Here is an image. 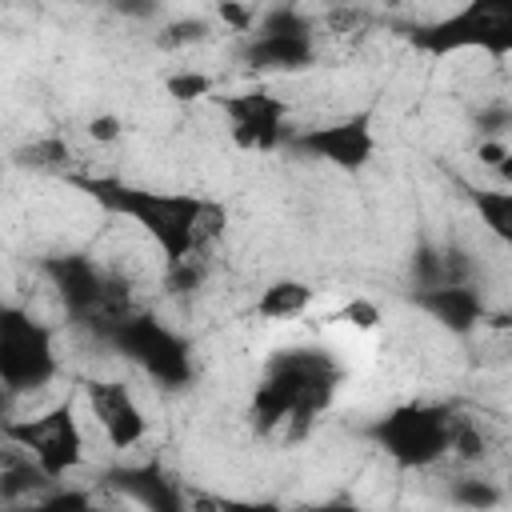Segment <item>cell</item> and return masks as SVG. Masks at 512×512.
I'll list each match as a JSON object with an SVG mask.
<instances>
[{
  "mask_svg": "<svg viewBox=\"0 0 512 512\" xmlns=\"http://www.w3.org/2000/svg\"><path fill=\"white\" fill-rule=\"evenodd\" d=\"M208 88H212V80L200 76V72H184V76H172V80H168V92H172L176 100H196V96H204Z\"/></svg>",
  "mask_w": 512,
  "mask_h": 512,
  "instance_id": "52a82bcc",
  "label": "cell"
},
{
  "mask_svg": "<svg viewBox=\"0 0 512 512\" xmlns=\"http://www.w3.org/2000/svg\"><path fill=\"white\" fill-rule=\"evenodd\" d=\"M88 404H92V416L104 428L112 448H132L144 436V416H140V408L124 384H116V380L88 384Z\"/></svg>",
  "mask_w": 512,
  "mask_h": 512,
  "instance_id": "277c9868",
  "label": "cell"
},
{
  "mask_svg": "<svg viewBox=\"0 0 512 512\" xmlns=\"http://www.w3.org/2000/svg\"><path fill=\"white\" fill-rule=\"evenodd\" d=\"M120 132H124V124H120V116H112V112H100V116L88 120V136H92L96 144H112Z\"/></svg>",
  "mask_w": 512,
  "mask_h": 512,
  "instance_id": "ba28073f",
  "label": "cell"
},
{
  "mask_svg": "<svg viewBox=\"0 0 512 512\" xmlns=\"http://www.w3.org/2000/svg\"><path fill=\"white\" fill-rule=\"evenodd\" d=\"M308 144H312L316 152H324L328 160H336V164H352V168H356V164L368 156L372 136H368L364 124H340V128H324V132H316Z\"/></svg>",
  "mask_w": 512,
  "mask_h": 512,
  "instance_id": "5b68a950",
  "label": "cell"
},
{
  "mask_svg": "<svg viewBox=\"0 0 512 512\" xmlns=\"http://www.w3.org/2000/svg\"><path fill=\"white\" fill-rule=\"evenodd\" d=\"M308 304H312V288L300 284V280H276V284H268V288L256 296V312L268 316V320L300 316Z\"/></svg>",
  "mask_w": 512,
  "mask_h": 512,
  "instance_id": "8992f818",
  "label": "cell"
},
{
  "mask_svg": "<svg viewBox=\"0 0 512 512\" xmlns=\"http://www.w3.org/2000/svg\"><path fill=\"white\" fill-rule=\"evenodd\" d=\"M452 436V416L444 412H424V408H404L380 424V440L388 452L404 464H428L440 452H448Z\"/></svg>",
  "mask_w": 512,
  "mask_h": 512,
  "instance_id": "7a4b0ae2",
  "label": "cell"
},
{
  "mask_svg": "<svg viewBox=\"0 0 512 512\" xmlns=\"http://www.w3.org/2000/svg\"><path fill=\"white\" fill-rule=\"evenodd\" d=\"M52 376V348L44 328H36L32 320L4 312L0 316V380L12 392L36 388Z\"/></svg>",
  "mask_w": 512,
  "mask_h": 512,
  "instance_id": "6da1fadb",
  "label": "cell"
},
{
  "mask_svg": "<svg viewBox=\"0 0 512 512\" xmlns=\"http://www.w3.org/2000/svg\"><path fill=\"white\" fill-rule=\"evenodd\" d=\"M12 436L24 440V448L36 456L40 472H48V476L68 472V468L80 460V448H84L80 428H76V420L68 416V408H56V412H48V416H40V420H32V424H16Z\"/></svg>",
  "mask_w": 512,
  "mask_h": 512,
  "instance_id": "3957f363",
  "label": "cell"
}]
</instances>
